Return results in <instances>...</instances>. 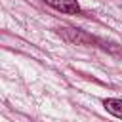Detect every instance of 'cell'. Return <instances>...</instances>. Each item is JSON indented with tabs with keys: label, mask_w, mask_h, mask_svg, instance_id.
Listing matches in <instances>:
<instances>
[{
	"label": "cell",
	"mask_w": 122,
	"mask_h": 122,
	"mask_svg": "<svg viewBox=\"0 0 122 122\" xmlns=\"http://www.w3.org/2000/svg\"><path fill=\"white\" fill-rule=\"evenodd\" d=\"M105 109L114 114L116 118H122V99H105Z\"/></svg>",
	"instance_id": "cell-3"
},
{
	"label": "cell",
	"mask_w": 122,
	"mask_h": 122,
	"mask_svg": "<svg viewBox=\"0 0 122 122\" xmlns=\"http://www.w3.org/2000/svg\"><path fill=\"white\" fill-rule=\"evenodd\" d=\"M59 34L67 40V42H72V44H78V46H88L93 42V38L90 34H86L84 30L80 29H71V27H63L59 29Z\"/></svg>",
	"instance_id": "cell-1"
},
{
	"label": "cell",
	"mask_w": 122,
	"mask_h": 122,
	"mask_svg": "<svg viewBox=\"0 0 122 122\" xmlns=\"http://www.w3.org/2000/svg\"><path fill=\"white\" fill-rule=\"evenodd\" d=\"M44 2L63 13H78L80 11V6L76 0H44Z\"/></svg>",
	"instance_id": "cell-2"
}]
</instances>
